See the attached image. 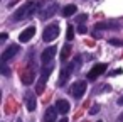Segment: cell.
<instances>
[{
  "mask_svg": "<svg viewBox=\"0 0 123 122\" xmlns=\"http://www.w3.org/2000/svg\"><path fill=\"white\" fill-rule=\"evenodd\" d=\"M41 5H42V2H36V0H29V2H25L22 7H19L17 10H15V14H14V21L15 22H19V21H24V19H27V17H31L32 14H36L37 12V9H41Z\"/></svg>",
  "mask_w": 123,
  "mask_h": 122,
  "instance_id": "obj_1",
  "label": "cell"
},
{
  "mask_svg": "<svg viewBox=\"0 0 123 122\" xmlns=\"http://www.w3.org/2000/svg\"><path fill=\"white\" fill-rule=\"evenodd\" d=\"M51 73H52V66H49V65H46V66L41 70V76H39V80H37L36 93H42V92H44V88H46V83H47V80H49Z\"/></svg>",
  "mask_w": 123,
  "mask_h": 122,
  "instance_id": "obj_2",
  "label": "cell"
},
{
  "mask_svg": "<svg viewBox=\"0 0 123 122\" xmlns=\"http://www.w3.org/2000/svg\"><path fill=\"white\" fill-rule=\"evenodd\" d=\"M59 36V24H49L46 29H44V32H42V39L46 41V43H52L56 37Z\"/></svg>",
  "mask_w": 123,
  "mask_h": 122,
  "instance_id": "obj_3",
  "label": "cell"
},
{
  "mask_svg": "<svg viewBox=\"0 0 123 122\" xmlns=\"http://www.w3.org/2000/svg\"><path fill=\"white\" fill-rule=\"evenodd\" d=\"M86 81H83V80H79V81H74L73 85H71V88H69V92H71V95L74 97V98H81L83 95H84V92H86Z\"/></svg>",
  "mask_w": 123,
  "mask_h": 122,
  "instance_id": "obj_4",
  "label": "cell"
},
{
  "mask_svg": "<svg viewBox=\"0 0 123 122\" xmlns=\"http://www.w3.org/2000/svg\"><path fill=\"white\" fill-rule=\"evenodd\" d=\"M74 61L71 63V65H68V66H62L61 68V75H59V81H57V85L59 86H64L66 85V81L69 80V76H71V73H73V70H74Z\"/></svg>",
  "mask_w": 123,
  "mask_h": 122,
  "instance_id": "obj_5",
  "label": "cell"
},
{
  "mask_svg": "<svg viewBox=\"0 0 123 122\" xmlns=\"http://www.w3.org/2000/svg\"><path fill=\"white\" fill-rule=\"evenodd\" d=\"M56 46H49V48H46L44 51H42V54H41V63L46 66V65H49L52 59H54V54H56Z\"/></svg>",
  "mask_w": 123,
  "mask_h": 122,
  "instance_id": "obj_6",
  "label": "cell"
},
{
  "mask_svg": "<svg viewBox=\"0 0 123 122\" xmlns=\"http://www.w3.org/2000/svg\"><path fill=\"white\" fill-rule=\"evenodd\" d=\"M106 65L105 63H98V65H94L89 71H88V80H96L99 75H103L105 71H106Z\"/></svg>",
  "mask_w": 123,
  "mask_h": 122,
  "instance_id": "obj_7",
  "label": "cell"
},
{
  "mask_svg": "<svg viewBox=\"0 0 123 122\" xmlns=\"http://www.w3.org/2000/svg\"><path fill=\"white\" fill-rule=\"evenodd\" d=\"M56 10H57V4H56V2H49L46 9H41V14H39V17H41L42 21H46V19L52 17Z\"/></svg>",
  "mask_w": 123,
  "mask_h": 122,
  "instance_id": "obj_8",
  "label": "cell"
},
{
  "mask_svg": "<svg viewBox=\"0 0 123 122\" xmlns=\"http://www.w3.org/2000/svg\"><path fill=\"white\" fill-rule=\"evenodd\" d=\"M19 49H20V48H19L17 44H10V46L2 53V63H7L9 59H12V58L19 53Z\"/></svg>",
  "mask_w": 123,
  "mask_h": 122,
  "instance_id": "obj_9",
  "label": "cell"
},
{
  "mask_svg": "<svg viewBox=\"0 0 123 122\" xmlns=\"http://www.w3.org/2000/svg\"><path fill=\"white\" fill-rule=\"evenodd\" d=\"M24 102H25V107H27V110H29V112H34V110H36V107H37L36 93L27 92V93H25V97H24Z\"/></svg>",
  "mask_w": 123,
  "mask_h": 122,
  "instance_id": "obj_10",
  "label": "cell"
},
{
  "mask_svg": "<svg viewBox=\"0 0 123 122\" xmlns=\"http://www.w3.org/2000/svg\"><path fill=\"white\" fill-rule=\"evenodd\" d=\"M34 34H36V27L31 26V27L24 29V31L19 34V41H20V43H27V41H31V39L34 37Z\"/></svg>",
  "mask_w": 123,
  "mask_h": 122,
  "instance_id": "obj_11",
  "label": "cell"
},
{
  "mask_svg": "<svg viewBox=\"0 0 123 122\" xmlns=\"http://www.w3.org/2000/svg\"><path fill=\"white\" fill-rule=\"evenodd\" d=\"M57 114H59V110L56 108V105H54V107H49V108L46 110V117H44V120H46V122H56Z\"/></svg>",
  "mask_w": 123,
  "mask_h": 122,
  "instance_id": "obj_12",
  "label": "cell"
},
{
  "mask_svg": "<svg viewBox=\"0 0 123 122\" xmlns=\"http://www.w3.org/2000/svg\"><path fill=\"white\" fill-rule=\"evenodd\" d=\"M56 108L59 110V114H62V115H66L68 112H69V108H71V105H69V102L68 100H57L56 102Z\"/></svg>",
  "mask_w": 123,
  "mask_h": 122,
  "instance_id": "obj_13",
  "label": "cell"
},
{
  "mask_svg": "<svg viewBox=\"0 0 123 122\" xmlns=\"http://www.w3.org/2000/svg\"><path fill=\"white\" fill-rule=\"evenodd\" d=\"M96 31H105V29H118V24L116 22H98L94 26Z\"/></svg>",
  "mask_w": 123,
  "mask_h": 122,
  "instance_id": "obj_14",
  "label": "cell"
},
{
  "mask_svg": "<svg viewBox=\"0 0 123 122\" xmlns=\"http://www.w3.org/2000/svg\"><path fill=\"white\" fill-rule=\"evenodd\" d=\"M76 12H78L76 5H66V7L62 9V15H64V17H71V15H74Z\"/></svg>",
  "mask_w": 123,
  "mask_h": 122,
  "instance_id": "obj_15",
  "label": "cell"
},
{
  "mask_svg": "<svg viewBox=\"0 0 123 122\" xmlns=\"http://www.w3.org/2000/svg\"><path fill=\"white\" fill-rule=\"evenodd\" d=\"M69 53H71V44L68 43V44H64V48H62V53H61V61H62V63L68 59Z\"/></svg>",
  "mask_w": 123,
  "mask_h": 122,
  "instance_id": "obj_16",
  "label": "cell"
},
{
  "mask_svg": "<svg viewBox=\"0 0 123 122\" xmlns=\"http://www.w3.org/2000/svg\"><path fill=\"white\" fill-rule=\"evenodd\" d=\"M22 83H24V85L34 83V71H29L27 75H24V76H22Z\"/></svg>",
  "mask_w": 123,
  "mask_h": 122,
  "instance_id": "obj_17",
  "label": "cell"
},
{
  "mask_svg": "<svg viewBox=\"0 0 123 122\" xmlns=\"http://www.w3.org/2000/svg\"><path fill=\"white\" fill-rule=\"evenodd\" d=\"M74 37V27L73 26H68V31H66V41H73Z\"/></svg>",
  "mask_w": 123,
  "mask_h": 122,
  "instance_id": "obj_18",
  "label": "cell"
},
{
  "mask_svg": "<svg viewBox=\"0 0 123 122\" xmlns=\"http://www.w3.org/2000/svg\"><path fill=\"white\" fill-rule=\"evenodd\" d=\"M0 70H2V75H4V76H9V75H10V70H9V66H7L5 63H2Z\"/></svg>",
  "mask_w": 123,
  "mask_h": 122,
  "instance_id": "obj_19",
  "label": "cell"
},
{
  "mask_svg": "<svg viewBox=\"0 0 123 122\" xmlns=\"http://www.w3.org/2000/svg\"><path fill=\"white\" fill-rule=\"evenodd\" d=\"M108 43L111 46H123V41H120V39H108Z\"/></svg>",
  "mask_w": 123,
  "mask_h": 122,
  "instance_id": "obj_20",
  "label": "cell"
},
{
  "mask_svg": "<svg viewBox=\"0 0 123 122\" xmlns=\"http://www.w3.org/2000/svg\"><path fill=\"white\" fill-rule=\"evenodd\" d=\"M98 112H99V107H98V105H93V107L89 108V114H91V115H94V114H98Z\"/></svg>",
  "mask_w": 123,
  "mask_h": 122,
  "instance_id": "obj_21",
  "label": "cell"
},
{
  "mask_svg": "<svg viewBox=\"0 0 123 122\" xmlns=\"http://www.w3.org/2000/svg\"><path fill=\"white\" fill-rule=\"evenodd\" d=\"M78 32H79V34H86V32H88V29H86L83 24H79V27H78Z\"/></svg>",
  "mask_w": 123,
  "mask_h": 122,
  "instance_id": "obj_22",
  "label": "cell"
},
{
  "mask_svg": "<svg viewBox=\"0 0 123 122\" xmlns=\"http://www.w3.org/2000/svg\"><path fill=\"white\" fill-rule=\"evenodd\" d=\"M86 19H88V15H86V14H83V15H79V17H78V22L81 24V22H84Z\"/></svg>",
  "mask_w": 123,
  "mask_h": 122,
  "instance_id": "obj_23",
  "label": "cell"
},
{
  "mask_svg": "<svg viewBox=\"0 0 123 122\" xmlns=\"http://www.w3.org/2000/svg\"><path fill=\"white\" fill-rule=\"evenodd\" d=\"M0 39L5 41V39H7V32H2V34H0Z\"/></svg>",
  "mask_w": 123,
  "mask_h": 122,
  "instance_id": "obj_24",
  "label": "cell"
},
{
  "mask_svg": "<svg viewBox=\"0 0 123 122\" xmlns=\"http://www.w3.org/2000/svg\"><path fill=\"white\" fill-rule=\"evenodd\" d=\"M120 73H121V70H116V71H111L110 75H111V76H115V75H120Z\"/></svg>",
  "mask_w": 123,
  "mask_h": 122,
  "instance_id": "obj_25",
  "label": "cell"
},
{
  "mask_svg": "<svg viewBox=\"0 0 123 122\" xmlns=\"http://www.w3.org/2000/svg\"><path fill=\"white\" fill-rule=\"evenodd\" d=\"M118 122H123V112H121V114L118 115Z\"/></svg>",
  "mask_w": 123,
  "mask_h": 122,
  "instance_id": "obj_26",
  "label": "cell"
},
{
  "mask_svg": "<svg viewBox=\"0 0 123 122\" xmlns=\"http://www.w3.org/2000/svg\"><path fill=\"white\" fill-rule=\"evenodd\" d=\"M118 105H123V97H120V98H118Z\"/></svg>",
  "mask_w": 123,
  "mask_h": 122,
  "instance_id": "obj_27",
  "label": "cell"
},
{
  "mask_svg": "<svg viewBox=\"0 0 123 122\" xmlns=\"http://www.w3.org/2000/svg\"><path fill=\"white\" fill-rule=\"evenodd\" d=\"M59 122H68V119H62V120H59Z\"/></svg>",
  "mask_w": 123,
  "mask_h": 122,
  "instance_id": "obj_28",
  "label": "cell"
},
{
  "mask_svg": "<svg viewBox=\"0 0 123 122\" xmlns=\"http://www.w3.org/2000/svg\"><path fill=\"white\" fill-rule=\"evenodd\" d=\"M17 122H22V120H20V119H19V120H17Z\"/></svg>",
  "mask_w": 123,
  "mask_h": 122,
  "instance_id": "obj_29",
  "label": "cell"
},
{
  "mask_svg": "<svg viewBox=\"0 0 123 122\" xmlns=\"http://www.w3.org/2000/svg\"><path fill=\"white\" fill-rule=\"evenodd\" d=\"M98 122H103V120H98Z\"/></svg>",
  "mask_w": 123,
  "mask_h": 122,
  "instance_id": "obj_30",
  "label": "cell"
}]
</instances>
